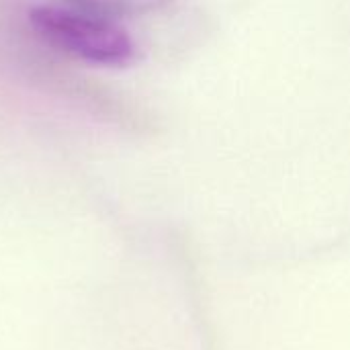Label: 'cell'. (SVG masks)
<instances>
[{"instance_id": "cell-1", "label": "cell", "mask_w": 350, "mask_h": 350, "mask_svg": "<svg viewBox=\"0 0 350 350\" xmlns=\"http://www.w3.org/2000/svg\"><path fill=\"white\" fill-rule=\"evenodd\" d=\"M29 16L45 43L88 64L127 66L135 57V43L119 21L92 16L70 6H37Z\"/></svg>"}, {"instance_id": "cell-2", "label": "cell", "mask_w": 350, "mask_h": 350, "mask_svg": "<svg viewBox=\"0 0 350 350\" xmlns=\"http://www.w3.org/2000/svg\"><path fill=\"white\" fill-rule=\"evenodd\" d=\"M66 4L80 12L121 23V18L137 10L139 0H66Z\"/></svg>"}]
</instances>
